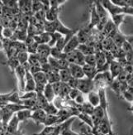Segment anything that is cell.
I'll return each mask as SVG.
<instances>
[{
    "label": "cell",
    "mask_w": 133,
    "mask_h": 135,
    "mask_svg": "<svg viewBox=\"0 0 133 135\" xmlns=\"http://www.w3.org/2000/svg\"><path fill=\"white\" fill-rule=\"evenodd\" d=\"M94 55H95V58H96V68H97V71L98 72L104 66V65L107 63V61H106L105 55H104L103 51H96Z\"/></svg>",
    "instance_id": "cell-12"
},
{
    "label": "cell",
    "mask_w": 133,
    "mask_h": 135,
    "mask_svg": "<svg viewBox=\"0 0 133 135\" xmlns=\"http://www.w3.org/2000/svg\"><path fill=\"white\" fill-rule=\"evenodd\" d=\"M69 71H70L71 76L73 78L79 80V79L85 77L84 71H83V68L81 66L74 65V64H69Z\"/></svg>",
    "instance_id": "cell-9"
},
{
    "label": "cell",
    "mask_w": 133,
    "mask_h": 135,
    "mask_svg": "<svg viewBox=\"0 0 133 135\" xmlns=\"http://www.w3.org/2000/svg\"><path fill=\"white\" fill-rule=\"evenodd\" d=\"M46 115L47 114H46L44 109H38L32 111V115H31V119H32L37 124H44Z\"/></svg>",
    "instance_id": "cell-6"
},
{
    "label": "cell",
    "mask_w": 133,
    "mask_h": 135,
    "mask_svg": "<svg viewBox=\"0 0 133 135\" xmlns=\"http://www.w3.org/2000/svg\"><path fill=\"white\" fill-rule=\"evenodd\" d=\"M43 109L45 110L46 114H49V115H56L58 111H59V109L55 106L53 103H49Z\"/></svg>",
    "instance_id": "cell-34"
},
{
    "label": "cell",
    "mask_w": 133,
    "mask_h": 135,
    "mask_svg": "<svg viewBox=\"0 0 133 135\" xmlns=\"http://www.w3.org/2000/svg\"><path fill=\"white\" fill-rule=\"evenodd\" d=\"M76 116L83 123H84L85 124L88 125L90 128H92L93 127H94V124H93V121H92V119H91V116L90 115L86 114L84 113H80L79 112Z\"/></svg>",
    "instance_id": "cell-29"
},
{
    "label": "cell",
    "mask_w": 133,
    "mask_h": 135,
    "mask_svg": "<svg viewBox=\"0 0 133 135\" xmlns=\"http://www.w3.org/2000/svg\"><path fill=\"white\" fill-rule=\"evenodd\" d=\"M37 47H38V44L37 42H34L31 45L27 46V51L28 52V54H37Z\"/></svg>",
    "instance_id": "cell-45"
},
{
    "label": "cell",
    "mask_w": 133,
    "mask_h": 135,
    "mask_svg": "<svg viewBox=\"0 0 133 135\" xmlns=\"http://www.w3.org/2000/svg\"><path fill=\"white\" fill-rule=\"evenodd\" d=\"M80 93L81 92L77 89H71L70 91H69V95H68V97H69V99H70V100H74L75 98H76Z\"/></svg>",
    "instance_id": "cell-47"
},
{
    "label": "cell",
    "mask_w": 133,
    "mask_h": 135,
    "mask_svg": "<svg viewBox=\"0 0 133 135\" xmlns=\"http://www.w3.org/2000/svg\"><path fill=\"white\" fill-rule=\"evenodd\" d=\"M37 98V93L35 91H30V92H26L20 96V99L22 100H27V99H32Z\"/></svg>",
    "instance_id": "cell-42"
},
{
    "label": "cell",
    "mask_w": 133,
    "mask_h": 135,
    "mask_svg": "<svg viewBox=\"0 0 133 135\" xmlns=\"http://www.w3.org/2000/svg\"><path fill=\"white\" fill-rule=\"evenodd\" d=\"M94 87L95 84L94 80L87 77H84L79 80L77 90H79L82 94H87L88 95L89 92L94 90Z\"/></svg>",
    "instance_id": "cell-3"
},
{
    "label": "cell",
    "mask_w": 133,
    "mask_h": 135,
    "mask_svg": "<svg viewBox=\"0 0 133 135\" xmlns=\"http://www.w3.org/2000/svg\"><path fill=\"white\" fill-rule=\"evenodd\" d=\"M14 72L17 75V80H18V88L21 91H24L25 88V77H26V70L21 65L17 67Z\"/></svg>",
    "instance_id": "cell-5"
},
{
    "label": "cell",
    "mask_w": 133,
    "mask_h": 135,
    "mask_svg": "<svg viewBox=\"0 0 133 135\" xmlns=\"http://www.w3.org/2000/svg\"><path fill=\"white\" fill-rule=\"evenodd\" d=\"M0 120L3 121V114H2V109L0 110Z\"/></svg>",
    "instance_id": "cell-53"
},
{
    "label": "cell",
    "mask_w": 133,
    "mask_h": 135,
    "mask_svg": "<svg viewBox=\"0 0 133 135\" xmlns=\"http://www.w3.org/2000/svg\"><path fill=\"white\" fill-rule=\"evenodd\" d=\"M7 102H11L12 104H22L23 105V101L20 99V95L17 92H11L9 95Z\"/></svg>",
    "instance_id": "cell-31"
},
{
    "label": "cell",
    "mask_w": 133,
    "mask_h": 135,
    "mask_svg": "<svg viewBox=\"0 0 133 135\" xmlns=\"http://www.w3.org/2000/svg\"><path fill=\"white\" fill-rule=\"evenodd\" d=\"M84 62L87 65H89L92 66H95L96 67V58L94 54H90V55H87L84 56Z\"/></svg>",
    "instance_id": "cell-38"
},
{
    "label": "cell",
    "mask_w": 133,
    "mask_h": 135,
    "mask_svg": "<svg viewBox=\"0 0 133 135\" xmlns=\"http://www.w3.org/2000/svg\"><path fill=\"white\" fill-rule=\"evenodd\" d=\"M32 75H33L34 80H35L36 83L44 84V85L47 84V78H46V74L45 73H44L42 71H40V72H37V73L34 74Z\"/></svg>",
    "instance_id": "cell-28"
},
{
    "label": "cell",
    "mask_w": 133,
    "mask_h": 135,
    "mask_svg": "<svg viewBox=\"0 0 133 135\" xmlns=\"http://www.w3.org/2000/svg\"><path fill=\"white\" fill-rule=\"evenodd\" d=\"M55 32L60 33L62 36L65 37L67 42L74 36V35H75L76 32H78V30H74V29L66 27L59 19H56L55 21Z\"/></svg>",
    "instance_id": "cell-2"
},
{
    "label": "cell",
    "mask_w": 133,
    "mask_h": 135,
    "mask_svg": "<svg viewBox=\"0 0 133 135\" xmlns=\"http://www.w3.org/2000/svg\"><path fill=\"white\" fill-rule=\"evenodd\" d=\"M45 85L44 84H40V83H36V86H35V92L37 94H43L44 90H45Z\"/></svg>",
    "instance_id": "cell-49"
},
{
    "label": "cell",
    "mask_w": 133,
    "mask_h": 135,
    "mask_svg": "<svg viewBox=\"0 0 133 135\" xmlns=\"http://www.w3.org/2000/svg\"><path fill=\"white\" fill-rule=\"evenodd\" d=\"M94 109V107L92 106L89 102H85L83 104H81L79 106V111L80 113H84L89 115H91L93 114Z\"/></svg>",
    "instance_id": "cell-27"
},
{
    "label": "cell",
    "mask_w": 133,
    "mask_h": 135,
    "mask_svg": "<svg viewBox=\"0 0 133 135\" xmlns=\"http://www.w3.org/2000/svg\"><path fill=\"white\" fill-rule=\"evenodd\" d=\"M50 47L47 44H40V45H38L37 54L40 57L48 58L50 56Z\"/></svg>",
    "instance_id": "cell-16"
},
{
    "label": "cell",
    "mask_w": 133,
    "mask_h": 135,
    "mask_svg": "<svg viewBox=\"0 0 133 135\" xmlns=\"http://www.w3.org/2000/svg\"><path fill=\"white\" fill-rule=\"evenodd\" d=\"M103 7L104 8L106 11L111 14V16H115L117 14H128L132 15L133 13V9L132 7H126V8H120L112 4L110 0H103L100 1Z\"/></svg>",
    "instance_id": "cell-1"
},
{
    "label": "cell",
    "mask_w": 133,
    "mask_h": 135,
    "mask_svg": "<svg viewBox=\"0 0 133 135\" xmlns=\"http://www.w3.org/2000/svg\"><path fill=\"white\" fill-rule=\"evenodd\" d=\"M112 42H113V44L117 46V48H121L122 44L125 42L126 41V36L123 34H121L120 32V31H118L117 33H116L115 36L112 37Z\"/></svg>",
    "instance_id": "cell-21"
},
{
    "label": "cell",
    "mask_w": 133,
    "mask_h": 135,
    "mask_svg": "<svg viewBox=\"0 0 133 135\" xmlns=\"http://www.w3.org/2000/svg\"><path fill=\"white\" fill-rule=\"evenodd\" d=\"M59 8H50V9L45 12V20L47 22H54L58 19V10Z\"/></svg>",
    "instance_id": "cell-23"
},
{
    "label": "cell",
    "mask_w": 133,
    "mask_h": 135,
    "mask_svg": "<svg viewBox=\"0 0 133 135\" xmlns=\"http://www.w3.org/2000/svg\"><path fill=\"white\" fill-rule=\"evenodd\" d=\"M46 78H47V83L53 84L55 82H60V75H59V70H52L51 71L46 74Z\"/></svg>",
    "instance_id": "cell-22"
},
{
    "label": "cell",
    "mask_w": 133,
    "mask_h": 135,
    "mask_svg": "<svg viewBox=\"0 0 133 135\" xmlns=\"http://www.w3.org/2000/svg\"><path fill=\"white\" fill-rule=\"evenodd\" d=\"M50 56L57 60L62 59V58H66V54L64 53L62 51H60L59 49H57L56 47H55V46L50 48Z\"/></svg>",
    "instance_id": "cell-30"
},
{
    "label": "cell",
    "mask_w": 133,
    "mask_h": 135,
    "mask_svg": "<svg viewBox=\"0 0 133 135\" xmlns=\"http://www.w3.org/2000/svg\"><path fill=\"white\" fill-rule=\"evenodd\" d=\"M35 86H36V82L34 80L33 75L30 73V71H26V77H25V92L35 91Z\"/></svg>",
    "instance_id": "cell-11"
},
{
    "label": "cell",
    "mask_w": 133,
    "mask_h": 135,
    "mask_svg": "<svg viewBox=\"0 0 133 135\" xmlns=\"http://www.w3.org/2000/svg\"><path fill=\"white\" fill-rule=\"evenodd\" d=\"M6 65H7L12 70H13L14 71V70L20 66V63L18 61H17V56H13V57L8 58V60L7 63H6Z\"/></svg>",
    "instance_id": "cell-32"
},
{
    "label": "cell",
    "mask_w": 133,
    "mask_h": 135,
    "mask_svg": "<svg viewBox=\"0 0 133 135\" xmlns=\"http://www.w3.org/2000/svg\"><path fill=\"white\" fill-rule=\"evenodd\" d=\"M98 94L99 96V106L108 113V103L107 100V96H106V90L105 87H99L98 89Z\"/></svg>",
    "instance_id": "cell-10"
},
{
    "label": "cell",
    "mask_w": 133,
    "mask_h": 135,
    "mask_svg": "<svg viewBox=\"0 0 133 135\" xmlns=\"http://www.w3.org/2000/svg\"><path fill=\"white\" fill-rule=\"evenodd\" d=\"M66 60L69 61V64H74V65H79L81 66H83L85 64L84 56L81 52H79L77 49L67 53Z\"/></svg>",
    "instance_id": "cell-4"
},
{
    "label": "cell",
    "mask_w": 133,
    "mask_h": 135,
    "mask_svg": "<svg viewBox=\"0 0 133 135\" xmlns=\"http://www.w3.org/2000/svg\"><path fill=\"white\" fill-rule=\"evenodd\" d=\"M88 101L94 107H97L99 105V96L97 91L93 90L88 94Z\"/></svg>",
    "instance_id": "cell-19"
},
{
    "label": "cell",
    "mask_w": 133,
    "mask_h": 135,
    "mask_svg": "<svg viewBox=\"0 0 133 135\" xmlns=\"http://www.w3.org/2000/svg\"><path fill=\"white\" fill-rule=\"evenodd\" d=\"M79 44L80 43L79 42V39H78V37L76 36V34H75L68 41L62 51L64 52V53L67 54V53H69V52H71V51H73L74 50H76L78 48V46H79Z\"/></svg>",
    "instance_id": "cell-7"
},
{
    "label": "cell",
    "mask_w": 133,
    "mask_h": 135,
    "mask_svg": "<svg viewBox=\"0 0 133 135\" xmlns=\"http://www.w3.org/2000/svg\"><path fill=\"white\" fill-rule=\"evenodd\" d=\"M0 50H4V48H3V42L2 38H0Z\"/></svg>",
    "instance_id": "cell-51"
},
{
    "label": "cell",
    "mask_w": 133,
    "mask_h": 135,
    "mask_svg": "<svg viewBox=\"0 0 133 135\" xmlns=\"http://www.w3.org/2000/svg\"><path fill=\"white\" fill-rule=\"evenodd\" d=\"M60 124V117L58 115H46V118L44 123L45 126H54Z\"/></svg>",
    "instance_id": "cell-24"
},
{
    "label": "cell",
    "mask_w": 133,
    "mask_h": 135,
    "mask_svg": "<svg viewBox=\"0 0 133 135\" xmlns=\"http://www.w3.org/2000/svg\"><path fill=\"white\" fill-rule=\"evenodd\" d=\"M28 56H29V54L27 51H22L17 55V61H19L20 65H22V64L25 63L28 61Z\"/></svg>",
    "instance_id": "cell-40"
},
{
    "label": "cell",
    "mask_w": 133,
    "mask_h": 135,
    "mask_svg": "<svg viewBox=\"0 0 133 135\" xmlns=\"http://www.w3.org/2000/svg\"><path fill=\"white\" fill-rule=\"evenodd\" d=\"M56 130V125L54 126H45L42 132L38 133H34L33 135H50Z\"/></svg>",
    "instance_id": "cell-36"
},
{
    "label": "cell",
    "mask_w": 133,
    "mask_h": 135,
    "mask_svg": "<svg viewBox=\"0 0 133 135\" xmlns=\"http://www.w3.org/2000/svg\"><path fill=\"white\" fill-rule=\"evenodd\" d=\"M13 33H14V31H13L8 27H5L3 29V32H2V34H3V37L6 38V39H10V38L13 37Z\"/></svg>",
    "instance_id": "cell-43"
},
{
    "label": "cell",
    "mask_w": 133,
    "mask_h": 135,
    "mask_svg": "<svg viewBox=\"0 0 133 135\" xmlns=\"http://www.w3.org/2000/svg\"><path fill=\"white\" fill-rule=\"evenodd\" d=\"M94 8L96 9V12L99 17V19H102V18H107L108 17V14H107V11L104 9V8L103 7V5L101 4V2L100 1H95L94 3Z\"/></svg>",
    "instance_id": "cell-20"
},
{
    "label": "cell",
    "mask_w": 133,
    "mask_h": 135,
    "mask_svg": "<svg viewBox=\"0 0 133 135\" xmlns=\"http://www.w3.org/2000/svg\"><path fill=\"white\" fill-rule=\"evenodd\" d=\"M58 66H59V69L60 70H64V69L69 68V63L66 60V58H62V59L58 60Z\"/></svg>",
    "instance_id": "cell-44"
},
{
    "label": "cell",
    "mask_w": 133,
    "mask_h": 135,
    "mask_svg": "<svg viewBox=\"0 0 133 135\" xmlns=\"http://www.w3.org/2000/svg\"><path fill=\"white\" fill-rule=\"evenodd\" d=\"M32 9L34 13L42 10V4L40 3V1H32Z\"/></svg>",
    "instance_id": "cell-46"
},
{
    "label": "cell",
    "mask_w": 133,
    "mask_h": 135,
    "mask_svg": "<svg viewBox=\"0 0 133 135\" xmlns=\"http://www.w3.org/2000/svg\"><path fill=\"white\" fill-rule=\"evenodd\" d=\"M111 3L117 7L126 8V7H132V1H126V0H110Z\"/></svg>",
    "instance_id": "cell-33"
},
{
    "label": "cell",
    "mask_w": 133,
    "mask_h": 135,
    "mask_svg": "<svg viewBox=\"0 0 133 135\" xmlns=\"http://www.w3.org/2000/svg\"><path fill=\"white\" fill-rule=\"evenodd\" d=\"M75 102V104H77L78 105H81L83 104L84 103H85V99H84V94L80 93L79 95L75 98V99L74 100Z\"/></svg>",
    "instance_id": "cell-50"
},
{
    "label": "cell",
    "mask_w": 133,
    "mask_h": 135,
    "mask_svg": "<svg viewBox=\"0 0 133 135\" xmlns=\"http://www.w3.org/2000/svg\"><path fill=\"white\" fill-rule=\"evenodd\" d=\"M82 68H83V71H84L85 77L91 79V80H94V78L95 77V75L98 73L97 68L95 66L87 65V64H84V65L82 66Z\"/></svg>",
    "instance_id": "cell-13"
},
{
    "label": "cell",
    "mask_w": 133,
    "mask_h": 135,
    "mask_svg": "<svg viewBox=\"0 0 133 135\" xmlns=\"http://www.w3.org/2000/svg\"><path fill=\"white\" fill-rule=\"evenodd\" d=\"M18 119H17L16 114H14L13 117L11 118L10 121L8 122V132L14 133L17 130V125H18Z\"/></svg>",
    "instance_id": "cell-25"
},
{
    "label": "cell",
    "mask_w": 133,
    "mask_h": 135,
    "mask_svg": "<svg viewBox=\"0 0 133 135\" xmlns=\"http://www.w3.org/2000/svg\"><path fill=\"white\" fill-rule=\"evenodd\" d=\"M43 95L45 97V99H47V101L50 103H52L53 100L55 98V92L53 90V88H52L51 84L47 83L45 86V90L43 92Z\"/></svg>",
    "instance_id": "cell-14"
},
{
    "label": "cell",
    "mask_w": 133,
    "mask_h": 135,
    "mask_svg": "<svg viewBox=\"0 0 133 135\" xmlns=\"http://www.w3.org/2000/svg\"><path fill=\"white\" fill-rule=\"evenodd\" d=\"M78 81L79 80L78 79H75V78H71L70 80H69L67 84L71 88V89H77V85H78Z\"/></svg>",
    "instance_id": "cell-48"
},
{
    "label": "cell",
    "mask_w": 133,
    "mask_h": 135,
    "mask_svg": "<svg viewBox=\"0 0 133 135\" xmlns=\"http://www.w3.org/2000/svg\"><path fill=\"white\" fill-rule=\"evenodd\" d=\"M47 62L48 64L50 66V67L52 68V70H60L59 69V66H58V60L55 59L52 56H49L48 59H47Z\"/></svg>",
    "instance_id": "cell-41"
},
{
    "label": "cell",
    "mask_w": 133,
    "mask_h": 135,
    "mask_svg": "<svg viewBox=\"0 0 133 135\" xmlns=\"http://www.w3.org/2000/svg\"><path fill=\"white\" fill-rule=\"evenodd\" d=\"M120 84L121 82L117 80V79H114L112 82H111V87L112 90L117 94V96H121V89H120Z\"/></svg>",
    "instance_id": "cell-37"
},
{
    "label": "cell",
    "mask_w": 133,
    "mask_h": 135,
    "mask_svg": "<svg viewBox=\"0 0 133 135\" xmlns=\"http://www.w3.org/2000/svg\"><path fill=\"white\" fill-rule=\"evenodd\" d=\"M84 135H94L92 133V132L91 131H86V132H84V133H83Z\"/></svg>",
    "instance_id": "cell-52"
},
{
    "label": "cell",
    "mask_w": 133,
    "mask_h": 135,
    "mask_svg": "<svg viewBox=\"0 0 133 135\" xmlns=\"http://www.w3.org/2000/svg\"><path fill=\"white\" fill-rule=\"evenodd\" d=\"M59 75H60V82H64V83H67V82L72 78L69 68L64 69V70H59Z\"/></svg>",
    "instance_id": "cell-26"
},
{
    "label": "cell",
    "mask_w": 133,
    "mask_h": 135,
    "mask_svg": "<svg viewBox=\"0 0 133 135\" xmlns=\"http://www.w3.org/2000/svg\"><path fill=\"white\" fill-rule=\"evenodd\" d=\"M90 15H91L90 23L89 24V30H91V29H93L94 27H96V25L98 23V22H99V17H98V15L97 13L96 9L94 8V5H93L91 7Z\"/></svg>",
    "instance_id": "cell-17"
},
{
    "label": "cell",
    "mask_w": 133,
    "mask_h": 135,
    "mask_svg": "<svg viewBox=\"0 0 133 135\" xmlns=\"http://www.w3.org/2000/svg\"><path fill=\"white\" fill-rule=\"evenodd\" d=\"M125 14H117V15H115V16H112V22L114 24V26L118 28L119 26L121 24V22H123L124 18H125Z\"/></svg>",
    "instance_id": "cell-35"
},
{
    "label": "cell",
    "mask_w": 133,
    "mask_h": 135,
    "mask_svg": "<svg viewBox=\"0 0 133 135\" xmlns=\"http://www.w3.org/2000/svg\"><path fill=\"white\" fill-rule=\"evenodd\" d=\"M123 70V67L121 66L120 64L117 61L113 60L112 61L110 62L109 64V71L111 74L112 80L116 79L117 77V75Z\"/></svg>",
    "instance_id": "cell-8"
},
{
    "label": "cell",
    "mask_w": 133,
    "mask_h": 135,
    "mask_svg": "<svg viewBox=\"0 0 133 135\" xmlns=\"http://www.w3.org/2000/svg\"><path fill=\"white\" fill-rule=\"evenodd\" d=\"M27 61L31 66H40L37 54H29Z\"/></svg>",
    "instance_id": "cell-39"
},
{
    "label": "cell",
    "mask_w": 133,
    "mask_h": 135,
    "mask_svg": "<svg viewBox=\"0 0 133 135\" xmlns=\"http://www.w3.org/2000/svg\"><path fill=\"white\" fill-rule=\"evenodd\" d=\"M32 113V110L29 109H24L17 111L15 114L19 122H24L28 119H31Z\"/></svg>",
    "instance_id": "cell-15"
},
{
    "label": "cell",
    "mask_w": 133,
    "mask_h": 135,
    "mask_svg": "<svg viewBox=\"0 0 133 135\" xmlns=\"http://www.w3.org/2000/svg\"><path fill=\"white\" fill-rule=\"evenodd\" d=\"M77 50L81 52L84 56L87 55H90V54H94L95 53V50L93 46H89L88 44H79Z\"/></svg>",
    "instance_id": "cell-18"
}]
</instances>
